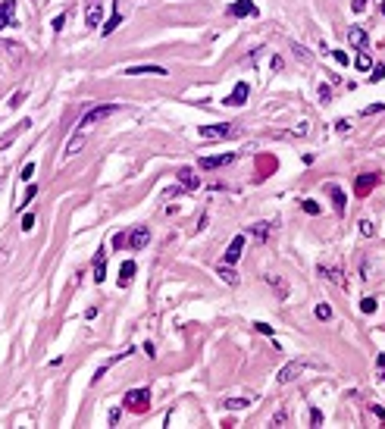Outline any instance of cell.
Returning a JSON list of instances; mask_svg holds the SVG:
<instances>
[{
    "label": "cell",
    "instance_id": "9a60e30c",
    "mask_svg": "<svg viewBox=\"0 0 385 429\" xmlns=\"http://www.w3.org/2000/svg\"><path fill=\"white\" fill-rule=\"evenodd\" d=\"M122 75H169V69H163V66H128Z\"/></svg>",
    "mask_w": 385,
    "mask_h": 429
},
{
    "label": "cell",
    "instance_id": "8fae6325",
    "mask_svg": "<svg viewBox=\"0 0 385 429\" xmlns=\"http://www.w3.org/2000/svg\"><path fill=\"white\" fill-rule=\"evenodd\" d=\"M241 254H244V235H235V238H232V245L226 247V263L241 260Z\"/></svg>",
    "mask_w": 385,
    "mask_h": 429
},
{
    "label": "cell",
    "instance_id": "e575fe53",
    "mask_svg": "<svg viewBox=\"0 0 385 429\" xmlns=\"http://www.w3.org/2000/svg\"><path fill=\"white\" fill-rule=\"evenodd\" d=\"M35 194H38V188H35V185H29V191H25V197L19 201V207H25V204H29V201H31V197H35Z\"/></svg>",
    "mask_w": 385,
    "mask_h": 429
},
{
    "label": "cell",
    "instance_id": "7c38bea8",
    "mask_svg": "<svg viewBox=\"0 0 385 429\" xmlns=\"http://www.w3.org/2000/svg\"><path fill=\"white\" fill-rule=\"evenodd\" d=\"M107 279V247H100L94 254V282H104Z\"/></svg>",
    "mask_w": 385,
    "mask_h": 429
},
{
    "label": "cell",
    "instance_id": "ac0fdd59",
    "mask_svg": "<svg viewBox=\"0 0 385 429\" xmlns=\"http://www.w3.org/2000/svg\"><path fill=\"white\" fill-rule=\"evenodd\" d=\"M135 270H138V267H135V260H125L122 267H119V285H122V288L135 279Z\"/></svg>",
    "mask_w": 385,
    "mask_h": 429
},
{
    "label": "cell",
    "instance_id": "3957f363",
    "mask_svg": "<svg viewBox=\"0 0 385 429\" xmlns=\"http://www.w3.org/2000/svg\"><path fill=\"white\" fill-rule=\"evenodd\" d=\"M310 364H313V360H307V357H301V360H292V364H285V367L279 370V382H282V385L295 382V379H297V376H301V373H304Z\"/></svg>",
    "mask_w": 385,
    "mask_h": 429
},
{
    "label": "cell",
    "instance_id": "c3c4849f",
    "mask_svg": "<svg viewBox=\"0 0 385 429\" xmlns=\"http://www.w3.org/2000/svg\"><path fill=\"white\" fill-rule=\"evenodd\" d=\"M376 364H379V370H382V379H385V354H379V360H376Z\"/></svg>",
    "mask_w": 385,
    "mask_h": 429
},
{
    "label": "cell",
    "instance_id": "ab89813d",
    "mask_svg": "<svg viewBox=\"0 0 385 429\" xmlns=\"http://www.w3.org/2000/svg\"><path fill=\"white\" fill-rule=\"evenodd\" d=\"M295 54H297V57H301V60H304V63H310V54H307V50H304L301 44H295Z\"/></svg>",
    "mask_w": 385,
    "mask_h": 429
},
{
    "label": "cell",
    "instance_id": "60d3db41",
    "mask_svg": "<svg viewBox=\"0 0 385 429\" xmlns=\"http://www.w3.org/2000/svg\"><path fill=\"white\" fill-rule=\"evenodd\" d=\"M22 97H25V91H16L13 97H10V107H19V104H22Z\"/></svg>",
    "mask_w": 385,
    "mask_h": 429
},
{
    "label": "cell",
    "instance_id": "6da1fadb",
    "mask_svg": "<svg viewBox=\"0 0 385 429\" xmlns=\"http://www.w3.org/2000/svg\"><path fill=\"white\" fill-rule=\"evenodd\" d=\"M119 110H122V107H119V104H104V107H91L88 113L82 116V123H79V128H82V132H88L91 125L104 123V119H110V116H116Z\"/></svg>",
    "mask_w": 385,
    "mask_h": 429
},
{
    "label": "cell",
    "instance_id": "603a6c76",
    "mask_svg": "<svg viewBox=\"0 0 385 429\" xmlns=\"http://www.w3.org/2000/svg\"><path fill=\"white\" fill-rule=\"evenodd\" d=\"M251 235L257 238V242H267V238H269V222H254V226H251Z\"/></svg>",
    "mask_w": 385,
    "mask_h": 429
},
{
    "label": "cell",
    "instance_id": "b9f144b4",
    "mask_svg": "<svg viewBox=\"0 0 385 429\" xmlns=\"http://www.w3.org/2000/svg\"><path fill=\"white\" fill-rule=\"evenodd\" d=\"M335 128H338V132H351V119H338Z\"/></svg>",
    "mask_w": 385,
    "mask_h": 429
},
{
    "label": "cell",
    "instance_id": "52a82bcc",
    "mask_svg": "<svg viewBox=\"0 0 385 429\" xmlns=\"http://www.w3.org/2000/svg\"><path fill=\"white\" fill-rule=\"evenodd\" d=\"M232 160H235V153H216V157H201L198 166L201 169H222V166H229Z\"/></svg>",
    "mask_w": 385,
    "mask_h": 429
},
{
    "label": "cell",
    "instance_id": "d6a6232c",
    "mask_svg": "<svg viewBox=\"0 0 385 429\" xmlns=\"http://www.w3.org/2000/svg\"><path fill=\"white\" fill-rule=\"evenodd\" d=\"M22 229H25V232L35 229V216H31V213H25V216H22Z\"/></svg>",
    "mask_w": 385,
    "mask_h": 429
},
{
    "label": "cell",
    "instance_id": "ba28073f",
    "mask_svg": "<svg viewBox=\"0 0 385 429\" xmlns=\"http://www.w3.org/2000/svg\"><path fill=\"white\" fill-rule=\"evenodd\" d=\"M247 94H251V88H247V82H238L235 88H232V94H229V97L222 100V104H226V107H241L244 100H247Z\"/></svg>",
    "mask_w": 385,
    "mask_h": 429
},
{
    "label": "cell",
    "instance_id": "74e56055",
    "mask_svg": "<svg viewBox=\"0 0 385 429\" xmlns=\"http://www.w3.org/2000/svg\"><path fill=\"white\" fill-rule=\"evenodd\" d=\"M332 57H335L341 66H348V54H345V50H332Z\"/></svg>",
    "mask_w": 385,
    "mask_h": 429
},
{
    "label": "cell",
    "instance_id": "5bb4252c",
    "mask_svg": "<svg viewBox=\"0 0 385 429\" xmlns=\"http://www.w3.org/2000/svg\"><path fill=\"white\" fill-rule=\"evenodd\" d=\"M229 16H257V3L254 0H235L229 6Z\"/></svg>",
    "mask_w": 385,
    "mask_h": 429
},
{
    "label": "cell",
    "instance_id": "8d00e7d4",
    "mask_svg": "<svg viewBox=\"0 0 385 429\" xmlns=\"http://www.w3.org/2000/svg\"><path fill=\"white\" fill-rule=\"evenodd\" d=\"M257 326V332H263V336H272V326L269 323H254Z\"/></svg>",
    "mask_w": 385,
    "mask_h": 429
},
{
    "label": "cell",
    "instance_id": "7a4b0ae2",
    "mask_svg": "<svg viewBox=\"0 0 385 429\" xmlns=\"http://www.w3.org/2000/svg\"><path fill=\"white\" fill-rule=\"evenodd\" d=\"M125 407L132 410V414H144V410L150 407V392H148V389H132V392H125Z\"/></svg>",
    "mask_w": 385,
    "mask_h": 429
},
{
    "label": "cell",
    "instance_id": "7dc6e473",
    "mask_svg": "<svg viewBox=\"0 0 385 429\" xmlns=\"http://www.w3.org/2000/svg\"><path fill=\"white\" fill-rule=\"evenodd\" d=\"M119 417H122V414H119V407H113V410H110V423H113V426L119 423Z\"/></svg>",
    "mask_w": 385,
    "mask_h": 429
},
{
    "label": "cell",
    "instance_id": "7402d4cb",
    "mask_svg": "<svg viewBox=\"0 0 385 429\" xmlns=\"http://www.w3.org/2000/svg\"><path fill=\"white\" fill-rule=\"evenodd\" d=\"M178 182H182L185 188H198L201 185V179L191 173V169H178Z\"/></svg>",
    "mask_w": 385,
    "mask_h": 429
},
{
    "label": "cell",
    "instance_id": "7bdbcfd3",
    "mask_svg": "<svg viewBox=\"0 0 385 429\" xmlns=\"http://www.w3.org/2000/svg\"><path fill=\"white\" fill-rule=\"evenodd\" d=\"M310 423H313V426H320V423H323V414H320V410H316V407L310 410Z\"/></svg>",
    "mask_w": 385,
    "mask_h": 429
},
{
    "label": "cell",
    "instance_id": "8992f818",
    "mask_svg": "<svg viewBox=\"0 0 385 429\" xmlns=\"http://www.w3.org/2000/svg\"><path fill=\"white\" fill-rule=\"evenodd\" d=\"M316 273H320V276H326L332 285H338V288H348V276L345 273H341L338 267H329V263H320V267H316Z\"/></svg>",
    "mask_w": 385,
    "mask_h": 429
},
{
    "label": "cell",
    "instance_id": "f1b7e54d",
    "mask_svg": "<svg viewBox=\"0 0 385 429\" xmlns=\"http://www.w3.org/2000/svg\"><path fill=\"white\" fill-rule=\"evenodd\" d=\"M360 232H363L366 238L376 235V222H373V219H363V222H360Z\"/></svg>",
    "mask_w": 385,
    "mask_h": 429
},
{
    "label": "cell",
    "instance_id": "30bf717a",
    "mask_svg": "<svg viewBox=\"0 0 385 429\" xmlns=\"http://www.w3.org/2000/svg\"><path fill=\"white\" fill-rule=\"evenodd\" d=\"M148 242H150V232H148L144 226H135V229H132V235H128V245H132V251H141V247L148 245Z\"/></svg>",
    "mask_w": 385,
    "mask_h": 429
},
{
    "label": "cell",
    "instance_id": "cb8c5ba5",
    "mask_svg": "<svg viewBox=\"0 0 385 429\" xmlns=\"http://www.w3.org/2000/svg\"><path fill=\"white\" fill-rule=\"evenodd\" d=\"M216 273L222 276V282H226V285H238V273H235L232 267H229V263H226V267H219Z\"/></svg>",
    "mask_w": 385,
    "mask_h": 429
},
{
    "label": "cell",
    "instance_id": "d4e9b609",
    "mask_svg": "<svg viewBox=\"0 0 385 429\" xmlns=\"http://www.w3.org/2000/svg\"><path fill=\"white\" fill-rule=\"evenodd\" d=\"M251 401H254L251 395H244V398H229V401H226V407H229V410H241V407L251 404Z\"/></svg>",
    "mask_w": 385,
    "mask_h": 429
},
{
    "label": "cell",
    "instance_id": "ee69618b",
    "mask_svg": "<svg viewBox=\"0 0 385 429\" xmlns=\"http://www.w3.org/2000/svg\"><path fill=\"white\" fill-rule=\"evenodd\" d=\"M351 10H354V13H363L366 10V0H354V3H351Z\"/></svg>",
    "mask_w": 385,
    "mask_h": 429
},
{
    "label": "cell",
    "instance_id": "bcb514c9",
    "mask_svg": "<svg viewBox=\"0 0 385 429\" xmlns=\"http://www.w3.org/2000/svg\"><path fill=\"white\" fill-rule=\"evenodd\" d=\"M122 245H125V235L116 232V235H113V247H122Z\"/></svg>",
    "mask_w": 385,
    "mask_h": 429
},
{
    "label": "cell",
    "instance_id": "ffe728a7",
    "mask_svg": "<svg viewBox=\"0 0 385 429\" xmlns=\"http://www.w3.org/2000/svg\"><path fill=\"white\" fill-rule=\"evenodd\" d=\"M29 125H31V119H22V123L16 125L13 132H6L3 138H0V151H3V148H6V144H10V141H13V138H16V135H19V132H25V128H29Z\"/></svg>",
    "mask_w": 385,
    "mask_h": 429
},
{
    "label": "cell",
    "instance_id": "5b68a950",
    "mask_svg": "<svg viewBox=\"0 0 385 429\" xmlns=\"http://www.w3.org/2000/svg\"><path fill=\"white\" fill-rule=\"evenodd\" d=\"M104 19V0H85V25H100Z\"/></svg>",
    "mask_w": 385,
    "mask_h": 429
},
{
    "label": "cell",
    "instance_id": "836d02e7",
    "mask_svg": "<svg viewBox=\"0 0 385 429\" xmlns=\"http://www.w3.org/2000/svg\"><path fill=\"white\" fill-rule=\"evenodd\" d=\"M357 69H370V54H360V57H357Z\"/></svg>",
    "mask_w": 385,
    "mask_h": 429
},
{
    "label": "cell",
    "instance_id": "277c9868",
    "mask_svg": "<svg viewBox=\"0 0 385 429\" xmlns=\"http://www.w3.org/2000/svg\"><path fill=\"white\" fill-rule=\"evenodd\" d=\"M198 132H201V138H207V141H213V138H232L235 125H229V123H222V125H201Z\"/></svg>",
    "mask_w": 385,
    "mask_h": 429
},
{
    "label": "cell",
    "instance_id": "d590c367",
    "mask_svg": "<svg viewBox=\"0 0 385 429\" xmlns=\"http://www.w3.org/2000/svg\"><path fill=\"white\" fill-rule=\"evenodd\" d=\"M329 97H332L329 85H320V100H323V104H329Z\"/></svg>",
    "mask_w": 385,
    "mask_h": 429
},
{
    "label": "cell",
    "instance_id": "f546056e",
    "mask_svg": "<svg viewBox=\"0 0 385 429\" xmlns=\"http://www.w3.org/2000/svg\"><path fill=\"white\" fill-rule=\"evenodd\" d=\"M301 207H304V213H310V216H316V213H320V204H316V201H304Z\"/></svg>",
    "mask_w": 385,
    "mask_h": 429
},
{
    "label": "cell",
    "instance_id": "e0dca14e",
    "mask_svg": "<svg viewBox=\"0 0 385 429\" xmlns=\"http://www.w3.org/2000/svg\"><path fill=\"white\" fill-rule=\"evenodd\" d=\"M348 41L354 47H366V41H370V38H366V31L360 29V25H351V29H348Z\"/></svg>",
    "mask_w": 385,
    "mask_h": 429
},
{
    "label": "cell",
    "instance_id": "2e32d148",
    "mask_svg": "<svg viewBox=\"0 0 385 429\" xmlns=\"http://www.w3.org/2000/svg\"><path fill=\"white\" fill-rule=\"evenodd\" d=\"M326 194L332 197V204H335V210H338V213H345V204H348V201H345V191H341L338 185H332V182H329V185H326Z\"/></svg>",
    "mask_w": 385,
    "mask_h": 429
},
{
    "label": "cell",
    "instance_id": "d6986e66",
    "mask_svg": "<svg viewBox=\"0 0 385 429\" xmlns=\"http://www.w3.org/2000/svg\"><path fill=\"white\" fill-rule=\"evenodd\" d=\"M85 148V132H79V135H72L69 141H66V157H75Z\"/></svg>",
    "mask_w": 385,
    "mask_h": 429
},
{
    "label": "cell",
    "instance_id": "f6af8a7d",
    "mask_svg": "<svg viewBox=\"0 0 385 429\" xmlns=\"http://www.w3.org/2000/svg\"><path fill=\"white\" fill-rule=\"evenodd\" d=\"M63 25H66V16H57V19H54V31H63Z\"/></svg>",
    "mask_w": 385,
    "mask_h": 429
},
{
    "label": "cell",
    "instance_id": "1f68e13d",
    "mask_svg": "<svg viewBox=\"0 0 385 429\" xmlns=\"http://www.w3.org/2000/svg\"><path fill=\"white\" fill-rule=\"evenodd\" d=\"M385 79V66H373V75H370V82H382Z\"/></svg>",
    "mask_w": 385,
    "mask_h": 429
},
{
    "label": "cell",
    "instance_id": "4dcf8cb0",
    "mask_svg": "<svg viewBox=\"0 0 385 429\" xmlns=\"http://www.w3.org/2000/svg\"><path fill=\"white\" fill-rule=\"evenodd\" d=\"M31 176H35V163H25V166H22V176H19V179H25V182H31Z\"/></svg>",
    "mask_w": 385,
    "mask_h": 429
},
{
    "label": "cell",
    "instance_id": "681fc988",
    "mask_svg": "<svg viewBox=\"0 0 385 429\" xmlns=\"http://www.w3.org/2000/svg\"><path fill=\"white\" fill-rule=\"evenodd\" d=\"M382 13H385V0H382Z\"/></svg>",
    "mask_w": 385,
    "mask_h": 429
},
{
    "label": "cell",
    "instance_id": "9c48e42d",
    "mask_svg": "<svg viewBox=\"0 0 385 429\" xmlns=\"http://www.w3.org/2000/svg\"><path fill=\"white\" fill-rule=\"evenodd\" d=\"M376 185H379V173H360L357 176V194L360 197H366Z\"/></svg>",
    "mask_w": 385,
    "mask_h": 429
},
{
    "label": "cell",
    "instance_id": "4fadbf2b",
    "mask_svg": "<svg viewBox=\"0 0 385 429\" xmlns=\"http://www.w3.org/2000/svg\"><path fill=\"white\" fill-rule=\"evenodd\" d=\"M13 16H16V0H3L0 3V31L13 25Z\"/></svg>",
    "mask_w": 385,
    "mask_h": 429
},
{
    "label": "cell",
    "instance_id": "4316f807",
    "mask_svg": "<svg viewBox=\"0 0 385 429\" xmlns=\"http://www.w3.org/2000/svg\"><path fill=\"white\" fill-rule=\"evenodd\" d=\"M316 320H332V307L329 304H316Z\"/></svg>",
    "mask_w": 385,
    "mask_h": 429
},
{
    "label": "cell",
    "instance_id": "f35d334b",
    "mask_svg": "<svg viewBox=\"0 0 385 429\" xmlns=\"http://www.w3.org/2000/svg\"><path fill=\"white\" fill-rule=\"evenodd\" d=\"M285 420H288V417H285V410H279V414L272 417V426H285Z\"/></svg>",
    "mask_w": 385,
    "mask_h": 429
},
{
    "label": "cell",
    "instance_id": "484cf974",
    "mask_svg": "<svg viewBox=\"0 0 385 429\" xmlns=\"http://www.w3.org/2000/svg\"><path fill=\"white\" fill-rule=\"evenodd\" d=\"M119 25H122V16H119V10H116L113 16H110V22L104 25V35H113V31L119 29Z\"/></svg>",
    "mask_w": 385,
    "mask_h": 429
},
{
    "label": "cell",
    "instance_id": "44dd1931",
    "mask_svg": "<svg viewBox=\"0 0 385 429\" xmlns=\"http://www.w3.org/2000/svg\"><path fill=\"white\" fill-rule=\"evenodd\" d=\"M267 285H272V288H276L279 301H285V298H288V285H285V282H282L279 276H267Z\"/></svg>",
    "mask_w": 385,
    "mask_h": 429
},
{
    "label": "cell",
    "instance_id": "83f0119b",
    "mask_svg": "<svg viewBox=\"0 0 385 429\" xmlns=\"http://www.w3.org/2000/svg\"><path fill=\"white\" fill-rule=\"evenodd\" d=\"M376 307H379V304H376V298H363V301H360L363 313H376Z\"/></svg>",
    "mask_w": 385,
    "mask_h": 429
}]
</instances>
